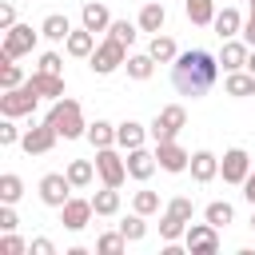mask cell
<instances>
[{
    "label": "cell",
    "instance_id": "cell-1",
    "mask_svg": "<svg viewBox=\"0 0 255 255\" xmlns=\"http://www.w3.org/2000/svg\"><path fill=\"white\" fill-rule=\"evenodd\" d=\"M215 76H219V56H211V52H203V48L179 52L175 64H171V84H175V92H179V96H191V100L207 96L211 84H215Z\"/></svg>",
    "mask_w": 255,
    "mask_h": 255
},
{
    "label": "cell",
    "instance_id": "cell-26",
    "mask_svg": "<svg viewBox=\"0 0 255 255\" xmlns=\"http://www.w3.org/2000/svg\"><path fill=\"white\" fill-rule=\"evenodd\" d=\"M147 52H151V60H155V64H175V56H179L175 40H171V36H163V32H155V36H151Z\"/></svg>",
    "mask_w": 255,
    "mask_h": 255
},
{
    "label": "cell",
    "instance_id": "cell-44",
    "mask_svg": "<svg viewBox=\"0 0 255 255\" xmlns=\"http://www.w3.org/2000/svg\"><path fill=\"white\" fill-rule=\"evenodd\" d=\"M28 251H32V255H56V243L40 235V239H32V243H28Z\"/></svg>",
    "mask_w": 255,
    "mask_h": 255
},
{
    "label": "cell",
    "instance_id": "cell-27",
    "mask_svg": "<svg viewBox=\"0 0 255 255\" xmlns=\"http://www.w3.org/2000/svg\"><path fill=\"white\" fill-rule=\"evenodd\" d=\"M84 139H88L92 147H116V124H108V120H92Z\"/></svg>",
    "mask_w": 255,
    "mask_h": 255
},
{
    "label": "cell",
    "instance_id": "cell-20",
    "mask_svg": "<svg viewBox=\"0 0 255 255\" xmlns=\"http://www.w3.org/2000/svg\"><path fill=\"white\" fill-rule=\"evenodd\" d=\"M139 32H163V24H167V8L159 4V0H143V8H139Z\"/></svg>",
    "mask_w": 255,
    "mask_h": 255
},
{
    "label": "cell",
    "instance_id": "cell-39",
    "mask_svg": "<svg viewBox=\"0 0 255 255\" xmlns=\"http://www.w3.org/2000/svg\"><path fill=\"white\" fill-rule=\"evenodd\" d=\"M36 72H48V76H64V56H60V52H44V56H40V64H36Z\"/></svg>",
    "mask_w": 255,
    "mask_h": 255
},
{
    "label": "cell",
    "instance_id": "cell-4",
    "mask_svg": "<svg viewBox=\"0 0 255 255\" xmlns=\"http://www.w3.org/2000/svg\"><path fill=\"white\" fill-rule=\"evenodd\" d=\"M40 100H44V96L36 92V84H32V80H24L20 88H8V92H0V116H12V120H20V116H32Z\"/></svg>",
    "mask_w": 255,
    "mask_h": 255
},
{
    "label": "cell",
    "instance_id": "cell-12",
    "mask_svg": "<svg viewBox=\"0 0 255 255\" xmlns=\"http://www.w3.org/2000/svg\"><path fill=\"white\" fill-rule=\"evenodd\" d=\"M124 159H128V175L135 179V183H147L151 175H155V167H159V159H155V147H131V151H124Z\"/></svg>",
    "mask_w": 255,
    "mask_h": 255
},
{
    "label": "cell",
    "instance_id": "cell-43",
    "mask_svg": "<svg viewBox=\"0 0 255 255\" xmlns=\"http://www.w3.org/2000/svg\"><path fill=\"white\" fill-rule=\"evenodd\" d=\"M16 227H20V219H16L12 203H0V231H16Z\"/></svg>",
    "mask_w": 255,
    "mask_h": 255
},
{
    "label": "cell",
    "instance_id": "cell-47",
    "mask_svg": "<svg viewBox=\"0 0 255 255\" xmlns=\"http://www.w3.org/2000/svg\"><path fill=\"white\" fill-rule=\"evenodd\" d=\"M243 199H247V203L255 207V171H251V175L243 179Z\"/></svg>",
    "mask_w": 255,
    "mask_h": 255
},
{
    "label": "cell",
    "instance_id": "cell-23",
    "mask_svg": "<svg viewBox=\"0 0 255 255\" xmlns=\"http://www.w3.org/2000/svg\"><path fill=\"white\" fill-rule=\"evenodd\" d=\"M40 32H44V40H52V44H64V40L72 36V20H68L64 12H52V16H44Z\"/></svg>",
    "mask_w": 255,
    "mask_h": 255
},
{
    "label": "cell",
    "instance_id": "cell-18",
    "mask_svg": "<svg viewBox=\"0 0 255 255\" xmlns=\"http://www.w3.org/2000/svg\"><path fill=\"white\" fill-rule=\"evenodd\" d=\"M211 28H215V36H219V40H231V36H239V32H243V16H239V8H235V4H223V8L215 12Z\"/></svg>",
    "mask_w": 255,
    "mask_h": 255
},
{
    "label": "cell",
    "instance_id": "cell-42",
    "mask_svg": "<svg viewBox=\"0 0 255 255\" xmlns=\"http://www.w3.org/2000/svg\"><path fill=\"white\" fill-rule=\"evenodd\" d=\"M0 251H4V255H24V251H28V243H24L16 231H4V239H0Z\"/></svg>",
    "mask_w": 255,
    "mask_h": 255
},
{
    "label": "cell",
    "instance_id": "cell-2",
    "mask_svg": "<svg viewBox=\"0 0 255 255\" xmlns=\"http://www.w3.org/2000/svg\"><path fill=\"white\" fill-rule=\"evenodd\" d=\"M44 120L60 131V139H80V135H88L84 108H80V100H72V96L52 100V108H48V116H44Z\"/></svg>",
    "mask_w": 255,
    "mask_h": 255
},
{
    "label": "cell",
    "instance_id": "cell-35",
    "mask_svg": "<svg viewBox=\"0 0 255 255\" xmlns=\"http://www.w3.org/2000/svg\"><path fill=\"white\" fill-rule=\"evenodd\" d=\"M96 251H100V255H124V251H128L124 231H104V235L96 239Z\"/></svg>",
    "mask_w": 255,
    "mask_h": 255
},
{
    "label": "cell",
    "instance_id": "cell-41",
    "mask_svg": "<svg viewBox=\"0 0 255 255\" xmlns=\"http://www.w3.org/2000/svg\"><path fill=\"white\" fill-rule=\"evenodd\" d=\"M24 139V131L12 124V116H4V124H0V147H12V143H20Z\"/></svg>",
    "mask_w": 255,
    "mask_h": 255
},
{
    "label": "cell",
    "instance_id": "cell-46",
    "mask_svg": "<svg viewBox=\"0 0 255 255\" xmlns=\"http://www.w3.org/2000/svg\"><path fill=\"white\" fill-rule=\"evenodd\" d=\"M239 36H243V40L255 48V16H247V20H243V32H239Z\"/></svg>",
    "mask_w": 255,
    "mask_h": 255
},
{
    "label": "cell",
    "instance_id": "cell-15",
    "mask_svg": "<svg viewBox=\"0 0 255 255\" xmlns=\"http://www.w3.org/2000/svg\"><path fill=\"white\" fill-rule=\"evenodd\" d=\"M247 56H251V44H247L243 36H231V40H223V48H219V68H223V72H239V68H247Z\"/></svg>",
    "mask_w": 255,
    "mask_h": 255
},
{
    "label": "cell",
    "instance_id": "cell-38",
    "mask_svg": "<svg viewBox=\"0 0 255 255\" xmlns=\"http://www.w3.org/2000/svg\"><path fill=\"white\" fill-rule=\"evenodd\" d=\"M131 211H139V215H155L159 211V191H135L131 195Z\"/></svg>",
    "mask_w": 255,
    "mask_h": 255
},
{
    "label": "cell",
    "instance_id": "cell-32",
    "mask_svg": "<svg viewBox=\"0 0 255 255\" xmlns=\"http://www.w3.org/2000/svg\"><path fill=\"white\" fill-rule=\"evenodd\" d=\"M24 84V72H20V64L16 60H8V56H0V92H8V88H20Z\"/></svg>",
    "mask_w": 255,
    "mask_h": 255
},
{
    "label": "cell",
    "instance_id": "cell-10",
    "mask_svg": "<svg viewBox=\"0 0 255 255\" xmlns=\"http://www.w3.org/2000/svg\"><path fill=\"white\" fill-rule=\"evenodd\" d=\"M219 175H223V183L243 187V179L251 175V155H247V147H227L223 159H219Z\"/></svg>",
    "mask_w": 255,
    "mask_h": 255
},
{
    "label": "cell",
    "instance_id": "cell-24",
    "mask_svg": "<svg viewBox=\"0 0 255 255\" xmlns=\"http://www.w3.org/2000/svg\"><path fill=\"white\" fill-rule=\"evenodd\" d=\"M64 171H68V179H72V187H76V191L92 187V179L100 175V171H96V159H72Z\"/></svg>",
    "mask_w": 255,
    "mask_h": 255
},
{
    "label": "cell",
    "instance_id": "cell-21",
    "mask_svg": "<svg viewBox=\"0 0 255 255\" xmlns=\"http://www.w3.org/2000/svg\"><path fill=\"white\" fill-rule=\"evenodd\" d=\"M64 52H68V56H76V60H88V56L96 52V32H88L84 24H80V28H72V36L64 40Z\"/></svg>",
    "mask_w": 255,
    "mask_h": 255
},
{
    "label": "cell",
    "instance_id": "cell-17",
    "mask_svg": "<svg viewBox=\"0 0 255 255\" xmlns=\"http://www.w3.org/2000/svg\"><path fill=\"white\" fill-rule=\"evenodd\" d=\"M191 179L195 183H211L215 175H219V155L215 151H207V147H199V151H191Z\"/></svg>",
    "mask_w": 255,
    "mask_h": 255
},
{
    "label": "cell",
    "instance_id": "cell-36",
    "mask_svg": "<svg viewBox=\"0 0 255 255\" xmlns=\"http://www.w3.org/2000/svg\"><path fill=\"white\" fill-rule=\"evenodd\" d=\"M155 116H159L167 128H175V131H183V128H187V108H183V104H163Z\"/></svg>",
    "mask_w": 255,
    "mask_h": 255
},
{
    "label": "cell",
    "instance_id": "cell-50",
    "mask_svg": "<svg viewBox=\"0 0 255 255\" xmlns=\"http://www.w3.org/2000/svg\"><path fill=\"white\" fill-rule=\"evenodd\" d=\"M247 4H251V16H255V0H247Z\"/></svg>",
    "mask_w": 255,
    "mask_h": 255
},
{
    "label": "cell",
    "instance_id": "cell-6",
    "mask_svg": "<svg viewBox=\"0 0 255 255\" xmlns=\"http://www.w3.org/2000/svg\"><path fill=\"white\" fill-rule=\"evenodd\" d=\"M96 171H100V183H108V187H124V179H131L120 147H96Z\"/></svg>",
    "mask_w": 255,
    "mask_h": 255
},
{
    "label": "cell",
    "instance_id": "cell-5",
    "mask_svg": "<svg viewBox=\"0 0 255 255\" xmlns=\"http://www.w3.org/2000/svg\"><path fill=\"white\" fill-rule=\"evenodd\" d=\"M128 64V48L116 40V36H104L100 44H96V52L88 56V68L96 72V76H112L116 68H124Z\"/></svg>",
    "mask_w": 255,
    "mask_h": 255
},
{
    "label": "cell",
    "instance_id": "cell-3",
    "mask_svg": "<svg viewBox=\"0 0 255 255\" xmlns=\"http://www.w3.org/2000/svg\"><path fill=\"white\" fill-rule=\"evenodd\" d=\"M191 215H195L191 195H171L163 203V215H159V239L163 243H179L183 231H187V223H191Z\"/></svg>",
    "mask_w": 255,
    "mask_h": 255
},
{
    "label": "cell",
    "instance_id": "cell-14",
    "mask_svg": "<svg viewBox=\"0 0 255 255\" xmlns=\"http://www.w3.org/2000/svg\"><path fill=\"white\" fill-rule=\"evenodd\" d=\"M92 215H96V207H92V199H68L64 207H60V223L68 227V231H84L88 223H92Z\"/></svg>",
    "mask_w": 255,
    "mask_h": 255
},
{
    "label": "cell",
    "instance_id": "cell-34",
    "mask_svg": "<svg viewBox=\"0 0 255 255\" xmlns=\"http://www.w3.org/2000/svg\"><path fill=\"white\" fill-rule=\"evenodd\" d=\"M120 231H124V239L128 243H139L143 235H147V215H139V211H131L124 223H120Z\"/></svg>",
    "mask_w": 255,
    "mask_h": 255
},
{
    "label": "cell",
    "instance_id": "cell-22",
    "mask_svg": "<svg viewBox=\"0 0 255 255\" xmlns=\"http://www.w3.org/2000/svg\"><path fill=\"white\" fill-rule=\"evenodd\" d=\"M223 92H227L231 100H247V96H255V76H251L247 68L227 72V76H223Z\"/></svg>",
    "mask_w": 255,
    "mask_h": 255
},
{
    "label": "cell",
    "instance_id": "cell-13",
    "mask_svg": "<svg viewBox=\"0 0 255 255\" xmlns=\"http://www.w3.org/2000/svg\"><path fill=\"white\" fill-rule=\"evenodd\" d=\"M155 159H159V167H163V171H171V175H179V171H187V167H191V151H187L179 139L155 143Z\"/></svg>",
    "mask_w": 255,
    "mask_h": 255
},
{
    "label": "cell",
    "instance_id": "cell-16",
    "mask_svg": "<svg viewBox=\"0 0 255 255\" xmlns=\"http://www.w3.org/2000/svg\"><path fill=\"white\" fill-rule=\"evenodd\" d=\"M147 139H151V131H147L139 120H124V124H116V147H120V151L143 147Z\"/></svg>",
    "mask_w": 255,
    "mask_h": 255
},
{
    "label": "cell",
    "instance_id": "cell-9",
    "mask_svg": "<svg viewBox=\"0 0 255 255\" xmlns=\"http://www.w3.org/2000/svg\"><path fill=\"white\" fill-rule=\"evenodd\" d=\"M44 32H32V24H12L8 32H4V44H0V56H8V60H20V56H28L32 48H36V40H40Z\"/></svg>",
    "mask_w": 255,
    "mask_h": 255
},
{
    "label": "cell",
    "instance_id": "cell-40",
    "mask_svg": "<svg viewBox=\"0 0 255 255\" xmlns=\"http://www.w3.org/2000/svg\"><path fill=\"white\" fill-rule=\"evenodd\" d=\"M147 131H151V143H167V139H179V131H175V128H167L159 116L147 124Z\"/></svg>",
    "mask_w": 255,
    "mask_h": 255
},
{
    "label": "cell",
    "instance_id": "cell-30",
    "mask_svg": "<svg viewBox=\"0 0 255 255\" xmlns=\"http://www.w3.org/2000/svg\"><path fill=\"white\" fill-rule=\"evenodd\" d=\"M32 84L44 100H60L64 96V76H48V72H32Z\"/></svg>",
    "mask_w": 255,
    "mask_h": 255
},
{
    "label": "cell",
    "instance_id": "cell-37",
    "mask_svg": "<svg viewBox=\"0 0 255 255\" xmlns=\"http://www.w3.org/2000/svg\"><path fill=\"white\" fill-rule=\"evenodd\" d=\"M108 36H116L124 48H131V44H135V36H139V24H131V20H112Z\"/></svg>",
    "mask_w": 255,
    "mask_h": 255
},
{
    "label": "cell",
    "instance_id": "cell-7",
    "mask_svg": "<svg viewBox=\"0 0 255 255\" xmlns=\"http://www.w3.org/2000/svg\"><path fill=\"white\" fill-rule=\"evenodd\" d=\"M36 191H40V203H44V207H56V211H60V207L72 199L76 187H72L68 171H48V175L36 183Z\"/></svg>",
    "mask_w": 255,
    "mask_h": 255
},
{
    "label": "cell",
    "instance_id": "cell-28",
    "mask_svg": "<svg viewBox=\"0 0 255 255\" xmlns=\"http://www.w3.org/2000/svg\"><path fill=\"white\" fill-rule=\"evenodd\" d=\"M124 68H128V76H131V80H139V84L155 76V60H151V52H135V56H128V64H124Z\"/></svg>",
    "mask_w": 255,
    "mask_h": 255
},
{
    "label": "cell",
    "instance_id": "cell-8",
    "mask_svg": "<svg viewBox=\"0 0 255 255\" xmlns=\"http://www.w3.org/2000/svg\"><path fill=\"white\" fill-rule=\"evenodd\" d=\"M183 247L191 251V255H215L219 251V227L215 223H187V231H183Z\"/></svg>",
    "mask_w": 255,
    "mask_h": 255
},
{
    "label": "cell",
    "instance_id": "cell-25",
    "mask_svg": "<svg viewBox=\"0 0 255 255\" xmlns=\"http://www.w3.org/2000/svg\"><path fill=\"white\" fill-rule=\"evenodd\" d=\"M183 12H187V20L195 24V28H211V20H215V0H183Z\"/></svg>",
    "mask_w": 255,
    "mask_h": 255
},
{
    "label": "cell",
    "instance_id": "cell-11",
    "mask_svg": "<svg viewBox=\"0 0 255 255\" xmlns=\"http://www.w3.org/2000/svg\"><path fill=\"white\" fill-rule=\"evenodd\" d=\"M56 139H60V131L44 120V124H32L28 131H24V139H20V147L28 151V155H48L52 147H56Z\"/></svg>",
    "mask_w": 255,
    "mask_h": 255
},
{
    "label": "cell",
    "instance_id": "cell-29",
    "mask_svg": "<svg viewBox=\"0 0 255 255\" xmlns=\"http://www.w3.org/2000/svg\"><path fill=\"white\" fill-rule=\"evenodd\" d=\"M92 207H96V215L112 219V215L120 211V187H108V183H104V191H96V195H92Z\"/></svg>",
    "mask_w": 255,
    "mask_h": 255
},
{
    "label": "cell",
    "instance_id": "cell-49",
    "mask_svg": "<svg viewBox=\"0 0 255 255\" xmlns=\"http://www.w3.org/2000/svg\"><path fill=\"white\" fill-rule=\"evenodd\" d=\"M251 227H255V207H251Z\"/></svg>",
    "mask_w": 255,
    "mask_h": 255
},
{
    "label": "cell",
    "instance_id": "cell-31",
    "mask_svg": "<svg viewBox=\"0 0 255 255\" xmlns=\"http://www.w3.org/2000/svg\"><path fill=\"white\" fill-rule=\"evenodd\" d=\"M203 219L215 223V227H227V223H235V207H231L227 199H211V203L203 207Z\"/></svg>",
    "mask_w": 255,
    "mask_h": 255
},
{
    "label": "cell",
    "instance_id": "cell-48",
    "mask_svg": "<svg viewBox=\"0 0 255 255\" xmlns=\"http://www.w3.org/2000/svg\"><path fill=\"white\" fill-rule=\"evenodd\" d=\"M247 72L255 76V48H251V56H247Z\"/></svg>",
    "mask_w": 255,
    "mask_h": 255
},
{
    "label": "cell",
    "instance_id": "cell-45",
    "mask_svg": "<svg viewBox=\"0 0 255 255\" xmlns=\"http://www.w3.org/2000/svg\"><path fill=\"white\" fill-rule=\"evenodd\" d=\"M12 24H16V8L12 4H0V32H8Z\"/></svg>",
    "mask_w": 255,
    "mask_h": 255
},
{
    "label": "cell",
    "instance_id": "cell-19",
    "mask_svg": "<svg viewBox=\"0 0 255 255\" xmlns=\"http://www.w3.org/2000/svg\"><path fill=\"white\" fill-rule=\"evenodd\" d=\"M80 24H84L88 32H108V28H112V12H108V4L88 0V4L80 8Z\"/></svg>",
    "mask_w": 255,
    "mask_h": 255
},
{
    "label": "cell",
    "instance_id": "cell-33",
    "mask_svg": "<svg viewBox=\"0 0 255 255\" xmlns=\"http://www.w3.org/2000/svg\"><path fill=\"white\" fill-rule=\"evenodd\" d=\"M20 195H24V179L16 171H4L0 175V203H16Z\"/></svg>",
    "mask_w": 255,
    "mask_h": 255
}]
</instances>
